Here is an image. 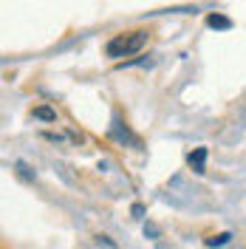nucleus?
Wrapping results in <instances>:
<instances>
[{
    "instance_id": "f257e3e1",
    "label": "nucleus",
    "mask_w": 246,
    "mask_h": 249,
    "mask_svg": "<svg viewBox=\"0 0 246 249\" xmlns=\"http://www.w3.org/2000/svg\"><path fill=\"white\" fill-rule=\"evenodd\" d=\"M147 43V34L144 31H133V34H119V37H113L108 43V57H130V54H136L141 51V46Z\"/></svg>"
},
{
    "instance_id": "f03ea898",
    "label": "nucleus",
    "mask_w": 246,
    "mask_h": 249,
    "mask_svg": "<svg viewBox=\"0 0 246 249\" xmlns=\"http://www.w3.org/2000/svg\"><path fill=\"white\" fill-rule=\"evenodd\" d=\"M204 159H207V147H195V153H190V167L195 173H204Z\"/></svg>"
},
{
    "instance_id": "7ed1b4c3",
    "label": "nucleus",
    "mask_w": 246,
    "mask_h": 249,
    "mask_svg": "<svg viewBox=\"0 0 246 249\" xmlns=\"http://www.w3.org/2000/svg\"><path fill=\"white\" fill-rule=\"evenodd\" d=\"M207 26H210V29L227 31V29H232V20H229V17H224V15H210V17H207Z\"/></svg>"
},
{
    "instance_id": "20e7f679",
    "label": "nucleus",
    "mask_w": 246,
    "mask_h": 249,
    "mask_svg": "<svg viewBox=\"0 0 246 249\" xmlns=\"http://www.w3.org/2000/svg\"><path fill=\"white\" fill-rule=\"evenodd\" d=\"M34 116H37V119H46V122H54V119H57V113L51 108H46V105H43V108H34Z\"/></svg>"
},
{
    "instance_id": "39448f33",
    "label": "nucleus",
    "mask_w": 246,
    "mask_h": 249,
    "mask_svg": "<svg viewBox=\"0 0 246 249\" xmlns=\"http://www.w3.org/2000/svg\"><path fill=\"white\" fill-rule=\"evenodd\" d=\"M229 238H232L229 232H221V235H215V238H207V247H224V244H229Z\"/></svg>"
}]
</instances>
